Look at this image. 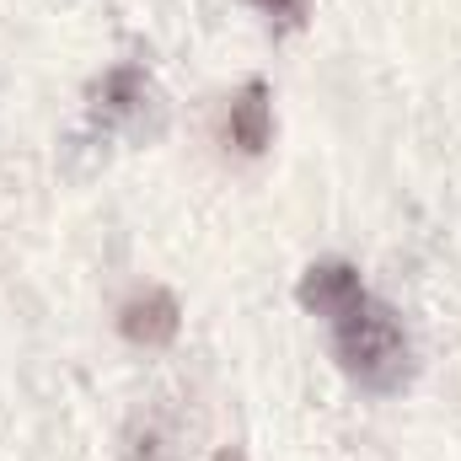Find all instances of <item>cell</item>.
Instances as JSON below:
<instances>
[{"instance_id": "cell-3", "label": "cell", "mask_w": 461, "mask_h": 461, "mask_svg": "<svg viewBox=\"0 0 461 461\" xmlns=\"http://www.w3.org/2000/svg\"><path fill=\"white\" fill-rule=\"evenodd\" d=\"M156 103V86L145 76V65H113L103 70V81L92 86V118L103 123H129V118H145V108Z\"/></svg>"}, {"instance_id": "cell-8", "label": "cell", "mask_w": 461, "mask_h": 461, "mask_svg": "<svg viewBox=\"0 0 461 461\" xmlns=\"http://www.w3.org/2000/svg\"><path fill=\"white\" fill-rule=\"evenodd\" d=\"M215 461H247V451H241V446H221V451H215Z\"/></svg>"}, {"instance_id": "cell-6", "label": "cell", "mask_w": 461, "mask_h": 461, "mask_svg": "<svg viewBox=\"0 0 461 461\" xmlns=\"http://www.w3.org/2000/svg\"><path fill=\"white\" fill-rule=\"evenodd\" d=\"M123 461H177V446L156 419H134L123 435Z\"/></svg>"}, {"instance_id": "cell-7", "label": "cell", "mask_w": 461, "mask_h": 461, "mask_svg": "<svg viewBox=\"0 0 461 461\" xmlns=\"http://www.w3.org/2000/svg\"><path fill=\"white\" fill-rule=\"evenodd\" d=\"M263 16H274V22H285V27H301L306 16H312V0H252Z\"/></svg>"}, {"instance_id": "cell-5", "label": "cell", "mask_w": 461, "mask_h": 461, "mask_svg": "<svg viewBox=\"0 0 461 461\" xmlns=\"http://www.w3.org/2000/svg\"><path fill=\"white\" fill-rule=\"evenodd\" d=\"M365 279H359V268L348 263V258H317L306 274H301V285H295V301L312 312V317H328L339 301H344L348 290H359Z\"/></svg>"}, {"instance_id": "cell-1", "label": "cell", "mask_w": 461, "mask_h": 461, "mask_svg": "<svg viewBox=\"0 0 461 461\" xmlns=\"http://www.w3.org/2000/svg\"><path fill=\"white\" fill-rule=\"evenodd\" d=\"M322 322L333 339V359L365 392H397L413 375V339H408L402 317L381 295H370L365 285L348 290Z\"/></svg>"}, {"instance_id": "cell-2", "label": "cell", "mask_w": 461, "mask_h": 461, "mask_svg": "<svg viewBox=\"0 0 461 461\" xmlns=\"http://www.w3.org/2000/svg\"><path fill=\"white\" fill-rule=\"evenodd\" d=\"M177 328H183V306H177V295L161 290V285H145V290H134V295L118 306V333L140 348L172 344Z\"/></svg>"}, {"instance_id": "cell-4", "label": "cell", "mask_w": 461, "mask_h": 461, "mask_svg": "<svg viewBox=\"0 0 461 461\" xmlns=\"http://www.w3.org/2000/svg\"><path fill=\"white\" fill-rule=\"evenodd\" d=\"M226 140L241 150V156L268 150V140H274V103H268V86H263V81H247V86L230 97Z\"/></svg>"}]
</instances>
